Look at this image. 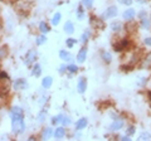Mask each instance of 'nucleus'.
Returning a JSON list of instances; mask_svg holds the SVG:
<instances>
[{"mask_svg": "<svg viewBox=\"0 0 151 141\" xmlns=\"http://www.w3.org/2000/svg\"><path fill=\"white\" fill-rule=\"evenodd\" d=\"M150 137H151V135H150L148 132H142V133L140 135L138 140H145V138H150Z\"/></svg>", "mask_w": 151, "mask_h": 141, "instance_id": "5701e85b", "label": "nucleus"}, {"mask_svg": "<svg viewBox=\"0 0 151 141\" xmlns=\"http://www.w3.org/2000/svg\"><path fill=\"white\" fill-rule=\"evenodd\" d=\"M45 40H47V38H45L44 35H40V37H38V39H37V44L40 45V44H43Z\"/></svg>", "mask_w": 151, "mask_h": 141, "instance_id": "4be33fe9", "label": "nucleus"}, {"mask_svg": "<svg viewBox=\"0 0 151 141\" xmlns=\"http://www.w3.org/2000/svg\"><path fill=\"white\" fill-rule=\"evenodd\" d=\"M73 24H72V22H67L65 24H64V30H65V33H68V34H72L73 33Z\"/></svg>", "mask_w": 151, "mask_h": 141, "instance_id": "4468645a", "label": "nucleus"}, {"mask_svg": "<svg viewBox=\"0 0 151 141\" xmlns=\"http://www.w3.org/2000/svg\"><path fill=\"white\" fill-rule=\"evenodd\" d=\"M102 58H103V61L107 62V63L111 62V54H110L108 52H103V53H102Z\"/></svg>", "mask_w": 151, "mask_h": 141, "instance_id": "aec40b11", "label": "nucleus"}, {"mask_svg": "<svg viewBox=\"0 0 151 141\" xmlns=\"http://www.w3.org/2000/svg\"><path fill=\"white\" fill-rule=\"evenodd\" d=\"M128 135H132L133 133V127H128V131H127Z\"/></svg>", "mask_w": 151, "mask_h": 141, "instance_id": "2f4dec72", "label": "nucleus"}, {"mask_svg": "<svg viewBox=\"0 0 151 141\" xmlns=\"http://www.w3.org/2000/svg\"><path fill=\"white\" fill-rule=\"evenodd\" d=\"M74 43H76V39H72V38H70V39H68V40H67V45H68L69 48H70V47H73V45H74Z\"/></svg>", "mask_w": 151, "mask_h": 141, "instance_id": "cd10ccee", "label": "nucleus"}, {"mask_svg": "<svg viewBox=\"0 0 151 141\" xmlns=\"http://www.w3.org/2000/svg\"><path fill=\"white\" fill-rule=\"evenodd\" d=\"M88 37H90V32H86V33L82 34V39H81V40H82L83 43H86V42L88 40Z\"/></svg>", "mask_w": 151, "mask_h": 141, "instance_id": "393cba45", "label": "nucleus"}, {"mask_svg": "<svg viewBox=\"0 0 151 141\" xmlns=\"http://www.w3.org/2000/svg\"><path fill=\"white\" fill-rule=\"evenodd\" d=\"M122 126H123V121H122V120H116V121L112 122V125L110 126V128H111L112 131H116V130H120Z\"/></svg>", "mask_w": 151, "mask_h": 141, "instance_id": "423d86ee", "label": "nucleus"}, {"mask_svg": "<svg viewBox=\"0 0 151 141\" xmlns=\"http://www.w3.org/2000/svg\"><path fill=\"white\" fill-rule=\"evenodd\" d=\"M86 87H87L86 79H85V78H80V81H78V92H80V93H83V92L86 91Z\"/></svg>", "mask_w": 151, "mask_h": 141, "instance_id": "6e6552de", "label": "nucleus"}, {"mask_svg": "<svg viewBox=\"0 0 151 141\" xmlns=\"http://www.w3.org/2000/svg\"><path fill=\"white\" fill-rule=\"evenodd\" d=\"M2 58H4V48L2 49Z\"/></svg>", "mask_w": 151, "mask_h": 141, "instance_id": "72a5a7b5", "label": "nucleus"}, {"mask_svg": "<svg viewBox=\"0 0 151 141\" xmlns=\"http://www.w3.org/2000/svg\"><path fill=\"white\" fill-rule=\"evenodd\" d=\"M145 44L146 45H151V38H146L145 39Z\"/></svg>", "mask_w": 151, "mask_h": 141, "instance_id": "7c9ffc66", "label": "nucleus"}, {"mask_svg": "<svg viewBox=\"0 0 151 141\" xmlns=\"http://www.w3.org/2000/svg\"><path fill=\"white\" fill-rule=\"evenodd\" d=\"M86 125H87V120H86V118H81V120H78L77 123H76V128L81 130V128L86 127Z\"/></svg>", "mask_w": 151, "mask_h": 141, "instance_id": "ddd939ff", "label": "nucleus"}, {"mask_svg": "<svg viewBox=\"0 0 151 141\" xmlns=\"http://www.w3.org/2000/svg\"><path fill=\"white\" fill-rule=\"evenodd\" d=\"M27 86V83L23 81V79H18L17 82H15V88L17 89H20V88H23V87H25Z\"/></svg>", "mask_w": 151, "mask_h": 141, "instance_id": "f3484780", "label": "nucleus"}, {"mask_svg": "<svg viewBox=\"0 0 151 141\" xmlns=\"http://www.w3.org/2000/svg\"><path fill=\"white\" fill-rule=\"evenodd\" d=\"M120 3H122V4H126V5H130L131 3H132V0H118Z\"/></svg>", "mask_w": 151, "mask_h": 141, "instance_id": "c85d7f7f", "label": "nucleus"}, {"mask_svg": "<svg viewBox=\"0 0 151 141\" xmlns=\"http://www.w3.org/2000/svg\"><path fill=\"white\" fill-rule=\"evenodd\" d=\"M59 20H60V14H59V13H55L54 17H53V19H52V24H53V25H58Z\"/></svg>", "mask_w": 151, "mask_h": 141, "instance_id": "dca6fc26", "label": "nucleus"}, {"mask_svg": "<svg viewBox=\"0 0 151 141\" xmlns=\"http://www.w3.org/2000/svg\"><path fill=\"white\" fill-rule=\"evenodd\" d=\"M10 116H12V120H23L24 117V113H23V110L19 108V107H13L12 112H10Z\"/></svg>", "mask_w": 151, "mask_h": 141, "instance_id": "f03ea898", "label": "nucleus"}, {"mask_svg": "<svg viewBox=\"0 0 151 141\" xmlns=\"http://www.w3.org/2000/svg\"><path fill=\"white\" fill-rule=\"evenodd\" d=\"M92 4H93V0H83V5L86 8H91Z\"/></svg>", "mask_w": 151, "mask_h": 141, "instance_id": "b1692460", "label": "nucleus"}, {"mask_svg": "<svg viewBox=\"0 0 151 141\" xmlns=\"http://www.w3.org/2000/svg\"><path fill=\"white\" fill-rule=\"evenodd\" d=\"M12 127H13V132L14 133H20L25 128L23 120H12Z\"/></svg>", "mask_w": 151, "mask_h": 141, "instance_id": "f257e3e1", "label": "nucleus"}, {"mask_svg": "<svg viewBox=\"0 0 151 141\" xmlns=\"http://www.w3.org/2000/svg\"><path fill=\"white\" fill-rule=\"evenodd\" d=\"M64 128L63 127H58L57 130H55V132H54V137L55 138H62L63 136H64Z\"/></svg>", "mask_w": 151, "mask_h": 141, "instance_id": "f8f14e48", "label": "nucleus"}, {"mask_svg": "<svg viewBox=\"0 0 151 141\" xmlns=\"http://www.w3.org/2000/svg\"><path fill=\"white\" fill-rule=\"evenodd\" d=\"M39 29H40V32H42V33H47V32L49 30V29H48V25H47L44 22H42V23H40V25H39Z\"/></svg>", "mask_w": 151, "mask_h": 141, "instance_id": "6ab92c4d", "label": "nucleus"}, {"mask_svg": "<svg viewBox=\"0 0 151 141\" xmlns=\"http://www.w3.org/2000/svg\"><path fill=\"white\" fill-rule=\"evenodd\" d=\"M141 68L142 69H148V68H151V53H148L146 57H145V59L142 61V63H141Z\"/></svg>", "mask_w": 151, "mask_h": 141, "instance_id": "39448f33", "label": "nucleus"}, {"mask_svg": "<svg viewBox=\"0 0 151 141\" xmlns=\"http://www.w3.org/2000/svg\"><path fill=\"white\" fill-rule=\"evenodd\" d=\"M59 57H60L63 61H70V59H72V56H70L68 52H65V51H60V52H59Z\"/></svg>", "mask_w": 151, "mask_h": 141, "instance_id": "9b49d317", "label": "nucleus"}, {"mask_svg": "<svg viewBox=\"0 0 151 141\" xmlns=\"http://www.w3.org/2000/svg\"><path fill=\"white\" fill-rule=\"evenodd\" d=\"M35 57H37V52L34 51V49H30L28 53H27V56H25V64H32L33 62H34V59H35Z\"/></svg>", "mask_w": 151, "mask_h": 141, "instance_id": "7ed1b4c3", "label": "nucleus"}, {"mask_svg": "<svg viewBox=\"0 0 151 141\" xmlns=\"http://www.w3.org/2000/svg\"><path fill=\"white\" fill-rule=\"evenodd\" d=\"M50 136H52V128H45V130L42 132V137L45 138V140H48Z\"/></svg>", "mask_w": 151, "mask_h": 141, "instance_id": "2eb2a0df", "label": "nucleus"}, {"mask_svg": "<svg viewBox=\"0 0 151 141\" xmlns=\"http://www.w3.org/2000/svg\"><path fill=\"white\" fill-rule=\"evenodd\" d=\"M40 67L38 66V64H35V67H34V71H33V74L35 76V77H38V76H40Z\"/></svg>", "mask_w": 151, "mask_h": 141, "instance_id": "412c9836", "label": "nucleus"}, {"mask_svg": "<svg viewBox=\"0 0 151 141\" xmlns=\"http://www.w3.org/2000/svg\"><path fill=\"white\" fill-rule=\"evenodd\" d=\"M86 56H87V51H86V48H82V49L80 51L78 56H77V61H78L80 63H83L85 59H86Z\"/></svg>", "mask_w": 151, "mask_h": 141, "instance_id": "0eeeda50", "label": "nucleus"}, {"mask_svg": "<svg viewBox=\"0 0 151 141\" xmlns=\"http://www.w3.org/2000/svg\"><path fill=\"white\" fill-rule=\"evenodd\" d=\"M43 118H44V113H42V115L39 116V122H43V121H44Z\"/></svg>", "mask_w": 151, "mask_h": 141, "instance_id": "473e14b6", "label": "nucleus"}, {"mask_svg": "<svg viewBox=\"0 0 151 141\" xmlns=\"http://www.w3.org/2000/svg\"><path fill=\"white\" fill-rule=\"evenodd\" d=\"M77 66H74V64H70V66H68V71L69 72H72V73H74V72H77Z\"/></svg>", "mask_w": 151, "mask_h": 141, "instance_id": "a878e982", "label": "nucleus"}, {"mask_svg": "<svg viewBox=\"0 0 151 141\" xmlns=\"http://www.w3.org/2000/svg\"><path fill=\"white\" fill-rule=\"evenodd\" d=\"M135 17V10L133 9H127L125 13H123V18L126 19V20H130V19H132Z\"/></svg>", "mask_w": 151, "mask_h": 141, "instance_id": "1a4fd4ad", "label": "nucleus"}, {"mask_svg": "<svg viewBox=\"0 0 151 141\" xmlns=\"http://www.w3.org/2000/svg\"><path fill=\"white\" fill-rule=\"evenodd\" d=\"M141 25H142V28H145V29H148V27H150V20L148 19H146L145 17L141 19Z\"/></svg>", "mask_w": 151, "mask_h": 141, "instance_id": "a211bd4d", "label": "nucleus"}, {"mask_svg": "<svg viewBox=\"0 0 151 141\" xmlns=\"http://www.w3.org/2000/svg\"><path fill=\"white\" fill-rule=\"evenodd\" d=\"M69 123H70L69 118H68V117H64V118H63V125H69Z\"/></svg>", "mask_w": 151, "mask_h": 141, "instance_id": "c756f323", "label": "nucleus"}, {"mask_svg": "<svg viewBox=\"0 0 151 141\" xmlns=\"http://www.w3.org/2000/svg\"><path fill=\"white\" fill-rule=\"evenodd\" d=\"M116 14H117V8H116V7H111V8H108V9L106 10V13L103 14V19L113 18V17H116Z\"/></svg>", "mask_w": 151, "mask_h": 141, "instance_id": "20e7f679", "label": "nucleus"}, {"mask_svg": "<svg viewBox=\"0 0 151 141\" xmlns=\"http://www.w3.org/2000/svg\"><path fill=\"white\" fill-rule=\"evenodd\" d=\"M111 27H112V29H113V30H120V28H121V24H120V23H113Z\"/></svg>", "mask_w": 151, "mask_h": 141, "instance_id": "bb28decb", "label": "nucleus"}, {"mask_svg": "<svg viewBox=\"0 0 151 141\" xmlns=\"http://www.w3.org/2000/svg\"><path fill=\"white\" fill-rule=\"evenodd\" d=\"M52 82H53L52 77H45V78L42 81V86H43L44 88H49V87L52 86Z\"/></svg>", "mask_w": 151, "mask_h": 141, "instance_id": "9d476101", "label": "nucleus"}]
</instances>
